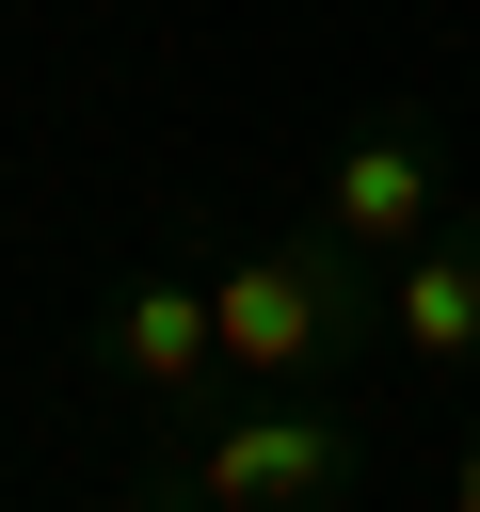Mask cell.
<instances>
[{
	"label": "cell",
	"instance_id": "7",
	"mask_svg": "<svg viewBox=\"0 0 480 512\" xmlns=\"http://www.w3.org/2000/svg\"><path fill=\"white\" fill-rule=\"evenodd\" d=\"M96 16H160V0H96Z\"/></svg>",
	"mask_w": 480,
	"mask_h": 512
},
{
	"label": "cell",
	"instance_id": "4",
	"mask_svg": "<svg viewBox=\"0 0 480 512\" xmlns=\"http://www.w3.org/2000/svg\"><path fill=\"white\" fill-rule=\"evenodd\" d=\"M96 384H112V400H144L160 432H176V416H208V400H240L208 272H128V288H112V320H96Z\"/></svg>",
	"mask_w": 480,
	"mask_h": 512
},
{
	"label": "cell",
	"instance_id": "1",
	"mask_svg": "<svg viewBox=\"0 0 480 512\" xmlns=\"http://www.w3.org/2000/svg\"><path fill=\"white\" fill-rule=\"evenodd\" d=\"M400 480H416V464H400L352 400H272V384H240V400L176 416L128 496H160V512H368V496H400Z\"/></svg>",
	"mask_w": 480,
	"mask_h": 512
},
{
	"label": "cell",
	"instance_id": "2",
	"mask_svg": "<svg viewBox=\"0 0 480 512\" xmlns=\"http://www.w3.org/2000/svg\"><path fill=\"white\" fill-rule=\"evenodd\" d=\"M208 304H224V368L272 384V400H352L384 368V256H352L320 208L272 224V240H224Z\"/></svg>",
	"mask_w": 480,
	"mask_h": 512
},
{
	"label": "cell",
	"instance_id": "5",
	"mask_svg": "<svg viewBox=\"0 0 480 512\" xmlns=\"http://www.w3.org/2000/svg\"><path fill=\"white\" fill-rule=\"evenodd\" d=\"M384 368L400 384H480V208H448L384 272Z\"/></svg>",
	"mask_w": 480,
	"mask_h": 512
},
{
	"label": "cell",
	"instance_id": "6",
	"mask_svg": "<svg viewBox=\"0 0 480 512\" xmlns=\"http://www.w3.org/2000/svg\"><path fill=\"white\" fill-rule=\"evenodd\" d=\"M416 480H432V512H480V416H464V432H448V448H432Z\"/></svg>",
	"mask_w": 480,
	"mask_h": 512
},
{
	"label": "cell",
	"instance_id": "3",
	"mask_svg": "<svg viewBox=\"0 0 480 512\" xmlns=\"http://www.w3.org/2000/svg\"><path fill=\"white\" fill-rule=\"evenodd\" d=\"M320 224L352 240V256H416L432 224H448V128L416 112V96H368L336 144H320Z\"/></svg>",
	"mask_w": 480,
	"mask_h": 512
}]
</instances>
